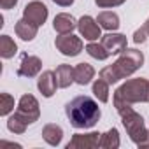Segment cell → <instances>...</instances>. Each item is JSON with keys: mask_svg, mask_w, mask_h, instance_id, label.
Wrapping results in <instances>:
<instances>
[{"mask_svg": "<svg viewBox=\"0 0 149 149\" xmlns=\"http://www.w3.org/2000/svg\"><path fill=\"white\" fill-rule=\"evenodd\" d=\"M65 114L74 128H91L100 119V107L91 97L81 95L65 105Z\"/></svg>", "mask_w": 149, "mask_h": 149, "instance_id": "6da1fadb", "label": "cell"}, {"mask_svg": "<svg viewBox=\"0 0 149 149\" xmlns=\"http://www.w3.org/2000/svg\"><path fill=\"white\" fill-rule=\"evenodd\" d=\"M144 63V54L137 49H125L119 58L116 60V63L105 67L100 70V77L104 81H107L109 84H114L118 83L119 79H125L135 70H139Z\"/></svg>", "mask_w": 149, "mask_h": 149, "instance_id": "7a4b0ae2", "label": "cell"}, {"mask_svg": "<svg viewBox=\"0 0 149 149\" xmlns=\"http://www.w3.org/2000/svg\"><path fill=\"white\" fill-rule=\"evenodd\" d=\"M137 102H149V81L144 77L126 81L114 93L116 111L121 107H128L132 104H137Z\"/></svg>", "mask_w": 149, "mask_h": 149, "instance_id": "3957f363", "label": "cell"}, {"mask_svg": "<svg viewBox=\"0 0 149 149\" xmlns=\"http://www.w3.org/2000/svg\"><path fill=\"white\" fill-rule=\"evenodd\" d=\"M118 112H119V116H121V119H123V125H125V128H126L130 139H132L137 146L144 144V142L147 140V137H149V132H147L146 126H144L142 116L137 114V112L132 109V105L121 107V109H118Z\"/></svg>", "mask_w": 149, "mask_h": 149, "instance_id": "277c9868", "label": "cell"}, {"mask_svg": "<svg viewBox=\"0 0 149 149\" xmlns=\"http://www.w3.org/2000/svg\"><path fill=\"white\" fill-rule=\"evenodd\" d=\"M16 114L26 123V125H32L39 119V104L35 100L33 95H23L19 98V104H18V111Z\"/></svg>", "mask_w": 149, "mask_h": 149, "instance_id": "5b68a950", "label": "cell"}, {"mask_svg": "<svg viewBox=\"0 0 149 149\" xmlns=\"http://www.w3.org/2000/svg\"><path fill=\"white\" fill-rule=\"evenodd\" d=\"M56 49L65 56H77L83 51V40L72 33H63L54 40Z\"/></svg>", "mask_w": 149, "mask_h": 149, "instance_id": "8992f818", "label": "cell"}, {"mask_svg": "<svg viewBox=\"0 0 149 149\" xmlns=\"http://www.w3.org/2000/svg\"><path fill=\"white\" fill-rule=\"evenodd\" d=\"M100 28H102V26L98 25V21H95L91 16H83V18L77 21V30H79V33H81L86 40H90V42L98 40V39L102 37Z\"/></svg>", "mask_w": 149, "mask_h": 149, "instance_id": "52a82bcc", "label": "cell"}, {"mask_svg": "<svg viewBox=\"0 0 149 149\" xmlns=\"http://www.w3.org/2000/svg\"><path fill=\"white\" fill-rule=\"evenodd\" d=\"M23 18L32 21V23H35L37 26H40L47 19V7L42 2H39V0L30 2V4H26V7L23 11Z\"/></svg>", "mask_w": 149, "mask_h": 149, "instance_id": "ba28073f", "label": "cell"}, {"mask_svg": "<svg viewBox=\"0 0 149 149\" xmlns=\"http://www.w3.org/2000/svg\"><path fill=\"white\" fill-rule=\"evenodd\" d=\"M100 139L102 133H76L72 137V140L67 144V149H90V147H100Z\"/></svg>", "mask_w": 149, "mask_h": 149, "instance_id": "9c48e42d", "label": "cell"}, {"mask_svg": "<svg viewBox=\"0 0 149 149\" xmlns=\"http://www.w3.org/2000/svg\"><path fill=\"white\" fill-rule=\"evenodd\" d=\"M42 68V63L37 56H32V54H21V61H19V67H18V76L21 77H33L40 72Z\"/></svg>", "mask_w": 149, "mask_h": 149, "instance_id": "30bf717a", "label": "cell"}, {"mask_svg": "<svg viewBox=\"0 0 149 149\" xmlns=\"http://www.w3.org/2000/svg\"><path fill=\"white\" fill-rule=\"evenodd\" d=\"M100 44L109 51V54H121L126 49V37L121 33H107L102 35Z\"/></svg>", "mask_w": 149, "mask_h": 149, "instance_id": "8fae6325", "label": "cell"}, {"mask_svg": "<svg viewBox=\"0 0 149 149\" xmlns=\"http://www.w3.org/2000/svg\"><path fill=\"white\" fill-rule=\"evenodd\" d=\"M37 86H39V91H40L46 98L53 97L54 91H56V88H58V81H56L54 72H53V70L42 72V76H40L39 81H37Z\"/></svg>", "mask_w": 149, "mask_h": 149, "instance_id": "7c38bea8", "label": "cell"}, {"mask_svg": "<svg viewBox=\"0 0 149 149\" xmlns=\"http://www.w3.org/2000/svg\"><path fill=\"white\" fill-rule=\"evenodd\" d=\"M53 28H54L60 35H63V33H72L74 28H77V21L74 19L72 14L61 13V14H58V16L54 18V21H53Z\"/></svg>", "mask_w": 149, "mask_h": 149, "instance_id": "4fadbf2b", "label": "cell"}, {"mask_svg": "<svg viewBox=\"0 0 149 149\" xmlns=\"http://www.w3.org/2000/svg\"><path fill=\"white\" fill-rule=\"evenodd\" d=\"M93 76H95V68L90 63H79L74 67V81L81 86L88 84L93 79Z\"/></svg>", "mask_w": 149, "mask_h": 149, "instance_id": "5bb4252c", "label": "cell"}, {"mask_svg": "<svg viewBox=\"0 0 149 149\" xmlns=\"http://www.w3.org/2000/svg\"><path fill=\"white\" fill-rule=\"evenodd\" d=\"M37 25L35 23H32V21H28V19H19L18 23H16V26H14V30H16V35L19 37V39H23V40H32L35 35H37Z\"/></svg>", "mask_w": 149, "mask_h": 149, "instance_id": "9a60e30c", "label": "cell"}, {"mask_svg": "<svg viewBox=\"0 0 149 149\" xmlns=\"http://www.w3.org/2000/svg\"><path fill=\"white\" fill-rule=\"evenodd\" d=\"M42 137L49 146H58L63 139V130H61V126H58L54 123H49L42 128Z\"/></svg>", "mask_w": 149, "mask_h": 149, "instance_id": "2e32d148", "label": "cell"}, {"mask_svg": "<svg viewBox=\"0 0 149 149\" xmlns=\"http://www.w3.org/2000/svg\"><path fill=\"white\" fill-rule=\"evenodd\" d=\"M54 76H56V81H58V86L60 88H67L74 83V67L63 63L60 65L56 70H54Z\"/></svg>", "mask_w": 149, "mask_h": 149, "instance_id": "e0dca14e", "label": "cell"}, {"mask_svg": "<svg viewBox=\"0 0 149 149\" xmlns=\"http://www.w3.org/2000/svg\"><path fill=\"white\" fill-rule=\"evenodd\" d=\"M97 21H98V25H100L102 28H105V30H118V28H119V18H118V14L112 13V11H104V13H100L98 18H97Z\"/></svg>", "mask_w": 149, "mask_h": 149, "instance_id": "ac0fdd59", "label": "cell"}, {"mask_svg": "<svg viewBox=\"0 0 149 149\" xmlns=\"http://www.w3.org/2000/svg\"><path fill=\"white\" fill-rule=\"evenodd\" d=\"M16 51H18V46L9 35L0 37V54H2V58H13Z\"/></svg>", "mask_w": 149, "mask_h": 149, "instance_id": "d6986e66", "label": "cell"}, {"mask_svg": "<svg viewBox=\"0 0 149 149\" xmlns=\"http://www.w3.org/2000/svg\"><path fill=\"white\" fill-rule=\"evenodd\" d=\"M118 146H119V133H118L116 128H112V130H109L107 133L102 135L100 147H104V149H116Z\"/></svg>", "mask_w": 149, "mask_h": 149, "instance_id": "ffe728a7", "label": "cell"}, {"mask_svg": "<svg viewBox=\"0 0 149 149\" xmlns=\"http://www.w3.org/2000/svg\"><path fill=\"white\" fill-rule=\"evenodd\" d=\"M109 86H111V84H109L107 81H104L102 77L93 83V93H95V97H97L102 104H105V102L109 100Z\"/></svg>", "mask_w": 149, "mask_h": 149, "instance_id": "44dd1931", "label": "cell"}, {"mask_svg": "<svg viewBox=\"0 0 149 149\" xmlns=\"http://www.w3.org/2000/svg\"><path fill=\"white\" fill-rule=\"evenodd\" d=\"M86 51H88L90 56H93V58H97V60H105V58L111 56L109 51H107L102 44H97V42H90V44L86 46Z\"/></svg>", "mask_w": 149, "mask_h": 149, "instance_id": "7402d4cb", "label": "cell"}, {"mask_svg": "<svg viewBox=\"0 0 149 149\" xmlns=\"http://www.w3.org/2000/svg\"><path fill=\"white\" fill-rule=\"evenodd\" d=\"M26 126H28V125H26L16 112H14V114L9 118V121H7V128H9L11 132H14V133H23V132L26 130Z\"/></svg>", "mask_w": 149, "mask_h": 149, "instance_id": "603a6c76", "label": "cell"}, {"mask_svg": "<svg viewBox=\"0 0 149 149\" xmlns=\"http://www.w3.org/2000/svg\"><path fill=\"white\" fill-rule=\"evenodd\" d=\"M0 114L2 116H7L13 109H14V98L9 95V93H2L0 95Z\"/></svg>", "mask_w": 149, "mask_h": 149, "instance_id": "cb8c5ba5", "label": "cell"}, {"mask_svg": "<svg viewBox=\"0 0 149 149\" xmlns=\"http://www.w3.org/2000/svg\"><path fill=\"white\" fill-rule=\"evenodd\" d=\"M125 0H95V4L98 7H114V6H121Z\"/></svg>", "mask_w": 149, "mask_h": 149, "instance_id": "d4e9b609", "label": "cell"}, {"mask_svg": "<svg viewBox=\"0 0 149 149\" xmlns=\"http://www.w3.org/2000/svg\"><path fill=\"white\" fill-rule=\"evenodd\" d=\"M147 37H149V35H147L146 28L142 26V28H139V30L135 32V35H133V42H135V44H142V42H146Z\"/></svg>", "mask_w": 149, "mask_h": 149, "instance_id": "484cf974", "label": "cell"}, {"mask_svg": "<svg viewBox=\"0 0 149 149\" xmlns=\"http://www.w3.org/2000/svg\"><path fill=\"white\" fill-rule=\"evenodd\" d=\"M18 4V0H0V7L2 9H13Z\"/></svg>", "mask_w": 149, "mask_h": 149, "instance_id": "4316f807", "label": "cell"}, {"mask_svg": "<svg viewBox=\"0 0 149 149\" xmlns=\"http://www.w3.org/2000/svg\"><path fill=\"white\" fill-rule=\"evenodd\" d=\"M53 2L58 4V6H61V7H68V6L74 4V0H53Z\"/></svg>", "mask_w": 149, "mask_h": 149, "instance_id": "83f0119b", "label": "cell"}, {"mask_svg": "<svg viewBox=\"0 0 149 149\" xmlns=\"http://www.w3.org/2000/svg\"><path fill=\"white\" fill-rule=\"evenodd\" d=\"M144 28H146V32H147V35H149V19L146 21V25H144Z\"/></svg>", "mask_w": 149, "mask_h": 149, "instance_id": "f1b7e54d", "label": "cell"}]
</instances>
